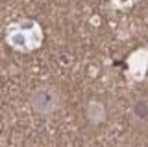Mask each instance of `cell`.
Returning a JSON list of instances; mask_svg holds the SVG:
<instances>
[{"mask_svg": "<svg viewBox=\"0 0 148 147\" xmlns=\"http://www.w3.org/2000/svg\"><path fill=\"white\" fill-rule=\"evenodd\" d=\"M13 41H14V43L22 46V45H24V43H25V38L23 37L22 34H16L15 37L13 38Z\"/></svg>", "mask_w": 148, "mask_h": 147, "instance_id": "3", "label": "cell"}, {"mask_svg": "<svg viewBox=\"0 0 148 147\" xmlns=\"http://www.w3.org/2000/svg\"><path fill=\"white\" fill-rule=\"evenodd\" d=\"M33 105L38 111L46 112L53 107V96L47 90H40L33 97Z\"/></svg>", "mask_w": 148, "mask_h": 147, "instance_id": "1", "label": "cell"}, {"mask_svg": "<svg viewBox=\"0 0 148 147\" xmlns=\"http://www.w3.org/2000/svg\"><path fill=\"white\" fill-rule=\"evenodd\" d=\"M134 113L141 117V119H145L147 117L148 115V106L145 104V102H138L134 106Z\"/></svg>", "mask_w": 148, "mask_h": 147, "instance_id": "2", "label": "cell"}]
</instances>
